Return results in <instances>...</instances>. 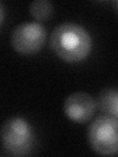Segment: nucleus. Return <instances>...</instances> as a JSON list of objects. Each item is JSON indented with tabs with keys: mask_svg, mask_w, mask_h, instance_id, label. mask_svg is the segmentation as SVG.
I'll return each instance as SVG.
<instances>
[{
	"mask_svg": "<svg viewBox=\"0 0 118 157\" xmlns=\"http://www.w3.org/2000/svg\"><path fill=\"white\" fill-rule=\"evenodd\" d=\"M50 47L68 63L81 62L92 51V37L87 29L76 23H62L50 34Z\"/></svg>",
	"mask_w": 118,
	"mask_h": 157,
	"instance_id": "obj_1",
	"label": "nucleus"
},
{
	"mask_svg": "<svg viewBox=\"0 0 118 157\" xmlns=\"http://www.w3.org/2000/svg\"><path fill=\"white\" fill-rule=\"evenodd\" d=\"M96 108L105 115L112 117L118 116V92L116 88L106 87L98 94L96 100Z\"/></svg>",
	"mask_w": 118,
	"mask_h": 157,
	"instance_id": "obj_6",
	"label": "nucleus"
},
{
	"mask_svg": "<svg viewBox=\"0 0 118 157\" xmlns=\"http://www.w3.org/2000/svg\"><path fill=\"white\" fill-rule=\"evenodd\" d=\"M46 31L37 22H25L18 25L11 34L13 48L23 55H32L43 47Z\"/></svg>",
	"mask_w": 118,
	"mask_h": 157,
	"instance_id": "obj_4",
	"label": "nucleus"
},
{
	"mask_svg": "<svg viewBox=\"0 0 118 157\" xmlns=\"http://www.w3.org/2000/svg\"><path fill=\"white\" fill-rule=\"evenodd\" d=\"M4 16H5V12H4V8L3 5L0 3V25L2 24L3 20H4Z\"/></svg>",
	"mask_w": 118,
	"mask_h": 157,
	"instance_id": "obj_8",
	"label": "nucleus"
},
{
	"mask_svg": "<svg viewBox=\"0 0 118 157\" xmlns=\"http://www.w3.org/2000/svg\"><path fill=\"white\" fill-rule=\"evenodd\" d=\"M63 109L66 116L76 123L90 121L96 111L95 98L87 92H74L64 102Z\"/></svg>",
	"mask_w": 118,
	"mask_h": 157,
	"instance_id": "obj_5",
	"label": "nucleus"
},
{
	"mask_svg": "<svg viewBox=\"0 0 118 157\" xmlns=\"http://www.w3.org/2000/svg\"><path fill=\"white\" fill-rule=\"evenodd\" d=\"M118 120L116 117L101 115L92 122L88 137L92 148L103 156H112L118 152Z\"/></svg>",
	"mask_w": 118,
	"mask_h": 157,
	"instance_id": "obj_3",
	"label": "nucleus"
},
{
	"mask_svg": "<svg viewBox=\"0 0 118 157\" xmlns=\"http://www.w3.org/2000/svg\"><path fill=\"white\" fill-rule=\"evenodd\" d=\"M30 13L38 21H44L52 16L53 5L48 0H34L30 5Z\"/></svg>",
	"mask_w": 118,
	"mask_h": 157,
	"instance_id": "obj_7",
	"label": "nucleus"
},
{
	"mask_svg": "<svg viewBox=\"0 0 118 157\" xmlns=\"http://www.w3.org/2000/svg\"><path fill=\"white\" fill-rule=\"evenodd\" d=\"M0 137L5 151L15 156L30 153L34 141L32 126L21 117L8 118L1 126Z\"/></svg>",
	"mask_w": 118,
	"mask_h": 157,
	"instance_id": "obj_2",
	"label": "nucleus"
}]
</instances>
